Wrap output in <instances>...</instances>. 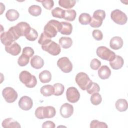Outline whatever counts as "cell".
<instances>
[{"label": "cell", "mask_w": 128, "mask_h": 128, "mask_svg": "<svg viewBox=\"0 0 128 128\" xmlns=\"http://www.w3.org/2000/svg\"><path fill=\"white\" fill-rule=\"evenodd\" d=\"M34 50L29 46H26L25 48H24L22 50V54L30 58L32 56H33V55L34 54Z\"/></svg>", "instance_id": "obj_43"}, {"label": "cell", "mask_w": 128, "mask_h": 128, "mask_svg": "<svg viewBox=\"0 0 128 128\" xmlns=\"http://www.w3.org/2000/svg\"><path fill=\"white\" fill-rule=\"evenodd\" d=\"M16 26L18 27L20 32L21 36H25L26 34L28 32V31L31 28L30 24L28 23L24 22H22L18 23L16 25Z\"/></svg>", "instance_id": "obj_22"}, {"label": "cell", "mask_w": 128, "mask_h": 128, "mask_svg": "<svg viewBox=\"0 0 128 128\" xmlns=\"http://www.w3.org/2000/svg\"><path fill=\"white\" fill-rule=\"evenodd\" d=\"M76 13L74 10H66L64 18L68 21H74L76 17Z\"/></svg>", "instance_id": "obj_32"}, {"label": "cell", "mask_w": 128, "mask_h": 128, "mask_svg": "<svg viewBox=\"0 0 128 128\" xmlns=\"http://www.w3.org/2000/svg\"><path fill=\"white\" fill-rule=\"evenodd\" d=\"M76 83L82 90H86L92 82L88 75L83 72L78 73L75 78Z\"/></svg>", "instance_id": "obj_4"}, {"label": "cell", "mask_w": 128, "mask_h": 128, "mask_svg": "<svg viewBox=\"0 0 128 128\" xmlns=\"http://www.w3.org/2000/svg\"><path fill=\"white\" fill-rule=\"evenodd\" d=\"M66 96L69 102L76 103L80 98V94L75 87H70L66 90Z\"/></svg>", "instance_id": "obj_10"}, {"label": "cell", "mask_w": 128, "mask_h": 128, "mask_svg": "<svg viewBox=\"0 0 128 128\" xmlns=\"http://www.w3.org/2000/svg\"><path fill=\"white\" fill-rule=\"evenodd\" d=\"M110 18L114 22L120 25L124 24L128 20L126 15L122 10L118 9L114 10L112 12Z\"/></svg>", "instance_id": "obj_6"}, {"label": "cell", "mask_w": 128, "mask_h": 128, "mask_svg": "<svg viewBox=\"0 0 128 128\" xmlns=\"http://www.w3.org/2000/svg\"><path fill=\"white\" fill-rule=\"evenodd\" d=\"M54 88V94L56 96H58L62 95L64 90V86L60 83H56L54 84L53 86Z\"/></svg>", "instance_id": "obj_35"}, {"label": "cell", "mask_w": 128, "mask_h": 128, "mask_svg": "<svg viewBox=\"0 0 128 128\" xmlns=\"http://www.w3.org/2000/svg\"><path fill=\"white\" fill-rule=\"evenodd\" d=\"M2 126L3 128H20V124L14 120L12 118H7L4 120L2 124Z\"/></svg>", "instance_id": "obj_20"}, {"label": "cell", "mask_w": 128, "mask_h": 128, "mask_svg": "<svg viewBox=\"0 0 128 128\" xmlns=\"http://www.w3.org/2000/svg\"><path fill=\"white\" fill-rule=\"evenodd\" d=\"M28 12L34 16H38L41 14L42 8L38 5H32L28 8Z\"/></svg>", "instance_id": "obj_29"}, {"label": "cell", "mask_w": 128, "mask_h": 128, "mask_svg": "<svg viewBox=\"0 0 128 128\" xmlns=\"http://www.w3.org/2000/svg\"><path fill=\"white\" fill-rule=\"evenodd\" d=\"M61 23V28L60 32L64 35H70L72 30V24L68 22H62Z\"/></svg>", "instance_id": "obj_19"}, {"label": "cell", "mask_w": 128, "mask_h": 128, "mask_svg": "<svg viewBox=\"0 0 128 128\" xmlns=\"http://www.w3.org/2000/svg\"><path fill=\"white\" fill-rule=\"evenodd\" d=\"M101 65V62L97 58H94L90 63V68L94 70H97L100 68Z\"/></svg>", "instance_id": "obj_41"}, {"label": "cell", "mask_w": 128, "mask_h": 128, "mask_svg": "<svg viewBox=\"0 0 128 128\" xmlns=\"http://www.w3.org/2000/svg\"><path fill=\"white\" fill-rule=\"evenodd\" d=\"M51 40V38L47 36L44 32L42 33L38 39V43L42 46L44 45Z\"/></svg>", "instance_id": "obj_40"}, {"label": "cell", "mask_w": 128, "mask_h": 128, "mask_svg": "<svg viewBox=\"0 0 128 128\" xmlns=\"http://www.w3.org/2000/svg\"><path fill=\"white\" fill-rule=\"evenodd\" d=\"M116 108L118 111L122 112L126 111L128 108V102L126 100L120 98L116 100L115 104Z\"/></svg>", "instance_id": "obj_21"}, {"label": "cell", "mask_w": 128, "mask_h": 128, "mask_svg": "<svg viewBox=\"0 0 128 128\" xmlns=\"http://www.w3.org/2000/svg\"><path fill=\"white\" fill-rule=\"evenodd\" d=\"M90 102L93 105L97 106L100 104L102 101L101 95L98 92H96L92 94L90 98Z\"/></svg>", "instance_id": "obj_34"}, {"label": "cell", "mask_w": 128, "mask_h": 128, "mask_svg": "<svg viewBox=\"0 0 128 128\" xmlns=\"http://www.w3.org/2000/svg\"><path fill=\"white\" fill-rule=\"evenodd\" d=\"M124 61L122 58L119 56H116L110 62V64L114 70H119L124 65Z\"/></svg>", "instance_id": "obj_17"}, {"label": "cell", "mask_w": 128, "mask_h": 128, "mask_svg": "<svg viewBox=\"0 0 128 128\" xmlns=\"http://www.w3.org/2000/svg\"><path fill=\"white\" fill-rule=\"evenodd\" d=\"M19 78L20 81L28 88H32L37 84L36 76L26 70H23L20 73Z\"/></svg>", "instance_id": "obj_3"}, {"label": "cell", "mask_w": 128, "mask_h": 128, "mask_svg": "<svg viewBox=\"0 0 128 128\" xmlns=\"http://www.w3.org/2000/svg\"><path fill=\"white\" fill-rule=\"evenodd\" d=\"M5 50L8 53L12 56H17L21 51V47L17 42H14L10 45L5 46Z\"/></svg>", "instance_id": "obj_14"}, {"label": "cell", "mask_w": 128, "mask_h": 128, "mask_svg": "<svg viewBox=\"0 0 128 128\" xmlns=\"http://www.w3.org/2000/svg\"><path fill=\"white\" fill-rule=\"evenodd\" d=\"M42 48L52 56L58 55L61 51L60 46L52 40L46 44L42 46Z\"/></svg>", "instance_id": "obj_7"}, {"label": "cell", "mask_w": 128, "mask_h": 128, "mask_svg": "<svg viewBox=\"0 0 128 128\" xmlns=\"http://www.w3.org/2000/svg\"><path fill=\"white\" fill-rule=\"evenodd\" d=\"M92 18L90 14L88 13H82L78 18V21L82 25H86L90 23Z\"/></svg>", "instance_id": "obj_28"}, {"label": "cell", "mask_w": 128, "mask_h": 128, "mask_svg": "<svg viewBox=\"0 0 128 128\" xmlns=\"http://www.w3.org/2000/svg\"><path fill=\"white\" fill-rule=\"evenodd\" d=\"M38 78L42 83H48L51 80L52 74L50 71L44 70L40 73Z\"/></svg>", "instance_id": "obj_24"}, {"label": "cell", "mask_w": 128, "mask_h": 128, "mask_svg": "<svg viewBox=\"0 0 128 128\" xmlns=\"http://www.w3.org/2000/svg\"><path fill=\"white\" fill-rule=\"evenodd\" d=\"M76 3V0H60L58 4L62 8L66 9H70L74 7Z\"/></svg>", "instance_id": "obj_27"}, {"label": "cell", "mask_w": 128, "mask_h": 128, "mask_svg": "<svg viewBox=\"0 0 128 128\" xmlns=\"http://www.w3.org/2000/svg\"><path fill=\"white\" fill-rule=\"evenodd\" d=\"M102 22L92 18L91 21L90 23V25L92 28H98L102 26Z\"/></svg>", "instance_id": "obj_44"}, {"label": "cell", "mask_w": 128, "mask_h": 128, "mask_svg": "<svg viewBox=\"0 0 128 128\" xmlns=\"http://www.w3.org/2000/svg\"><path fill=\"white\" fill-rule=\"evenodd\" d=\"M106 12L104 10H98L94 12L92 16V18L99 21L102 22L105 18Z\"/></svg>", "instance_id": "obj_33"}, {"label": "cell", "mask_w": 128, "mask_h": 128, "mask_svg": "<svg viewBox=\"0 0 128 128\" xmlns=\"http://www.w3.org/2000/svg\"><path fill=\"white\" fill-rule=\"evenodd\" d=\"M20 16L18 12L14 9H10L7 10L6 14V16L7 20L10 22H14Z\"/></svg>", "instance_id": "obj_25"}, {"label": "cell", "mask_w": 128, "mask_h": 128, "mask_svg": "<svg viewBox=\"0 0 128 128\" xmlns=\"http://www.w3.org/2000/svg\"><path fill=\"white\" fill-rule=\"evenodd\" d=\"M110 74L111 70L107 66H102L98 70V76L102 80L108 79Z\"/></svg>", "instance_id": "obj_18"}, {"label": "cell", "mask_w": 128, "mask_h": 128, "mask_svg": "<svg viewBox=\"0 0 128 128\" xmlns=\"http://www.w3.org/2000/svg\"><path fill=\"white\" fill-rule=\"evenodd\" d=\"M123 40L120 36H114L112 38L110 42V47L114 50H119L123 46Z\"/></svg>", "instance_id": "obj_15"}, {"label": "cell", "mask_w": 128, "mask_h": 128, "mask_svg": "<svg viewBox=\"0 0 128 128\" xmlns=\"http://www.w3.org/2000/svg\"><path fill=\"white\" fill-rule=\"evenodd\" d=\"M61 28V23L55 20H50L44 26V33L48 38H54L60 32Z\"/></svg>", "instance_id": "obj_1"}, {"label": "cell", "mask_w": 128, "mask_h": 128, "mask_svg": "<svg viewBox=\"0 0 128 128\" xmlns=\"http://www.w3.org/2000/svg\"><path fill=\"white\" fill-rule=\"evenodd\" d=\"M30 63L32 68L38 70L41 68L43 66L44 64V61L40 56L36 55L32 58Z\"/></svg>", "instance_id": "obj_16"}, {"label": "cell", "mask_w": 128, "mask_h": 128, "mask_svg": "<svg viewBox=\"0 0 128 128\" xmlns=\"http://www.w3.org/2000/svg\"><path fill=\"white\" fill-rule=\"evenodd\" d=\"M26 38L30 41H34L38 37V33L36 30L30 28L25 35Z\"/></svg>", "instance_id": "obj_30"}, {"label": "cell", "mask_w": 128, "mask_h": 128, "mask_svg": "<svg viewBox=\"0 0 128 128\" xmlns=\"http://www.w3.org/2000/svg\"><path fill=\"white\" fill-rule=\"evenodd\" d=\"M100 90V88L98 84L96 82H92L90 86L86 89V91L88 94H92L94 93L98 92Z\"/></svg>", "instance_id": "obj_36"}, {"label": "cell", "mask_w": 128, "mask_h": 128, "mask_svg": "<svg viewBox=\"0 0 128 128\" xmlns=\"http://www.w3.org/2000/svg\"><path fill=\"white\" fill-rule=\"evenodd\" d=\"M12 34L10 31L4 32L0 34V41L5 46H8L15 41Z\"/></svg>", "instance_id": "obj_13"}, {"label": "cell", "mask_w": 128, "mask_h": 128, "mask_svg": "<svg viewBox=\"0 0 128 128\" xmlns=\"http://www.w3.org/2000/svg\"><path fill=\"white\" fill-rule=\"evenodd\" d=\"M65 10L59 7H56L52 10V14L54 18H64L65 14Z\"/></svg>", "instance_id": "obj_31"}, {"label": "cell", "mask_w": 128, "mask_h": 128, "mask_svg": "<svg viewBox=\"0 0 128 128\" xmlns=\"http://www.w3.org/2000/svg\"><path fill=\"white\" fill-rule=\"evenodd\" d=\"M59 44L64 49L70 48L72 44V40L70 37L62 36L58 40Z\"/></svg>", "instance_id": "obj_26"}, {"label": "cell", "mask_w": 128, "mask_h": 128, "mask_svg": "<svg viewBox=\"0 0 128 128\" xmlns=\"http://www.w3.org/2000/svg\"><path fill=\"white\" fill-rule=\"evenodd\" d=\"M57 66L62 72L65 73H68L72 70V63L67 57L59 58L57 62Z\"/></svg>", "instance_id": "obj_9"}, {"label": "cell", "mask_w": 128, "mask_h": 128, "mask_svg": "<svg viewBox=\"0 0 128 128\" xmlns=\"http://www.w3.org/2000/svg\"><path fill=\"white\" fill-rule=\"evenodd\" d=\"M96 53L97 56L100 58L108 60L109 62L113 60L116 56L114 52L104 46L98 47L97 48Z\"/></svg>", "instance_id": "obj_5"}, {"label": "cell", "mask_w": 128, "mask_h": 128, "mask_svg": "<svg viewBox=\"0 0 128 128\" xmlns=\"http://www.w3.org/2000/svg\"><path fill=\"white\" fill-rule=\"evenodd\" d=\"M92 36L96 40H101L103 38V34L101 30H94L92 33Z\"/></svg>", "instance_id": "obj_42"}, {"label": "cell", "mask_w": 128, "mask_h": 128, "mask_svg": "<svg viewBox=\"0 0 128 128\" xmlns=\"http://www.w3.org/2000/svg\"><path fill=\"white\" fill-rule=\"evenodd\" d=\"M60 112L62 117L68 118L74 112V107L68 103H64L60 106Z\"/></svg>", "instance_id": "obj_12"}, {"label": "cell", "mask_w": 128, "mask_h": 128, "mask_svg": "<svg viewBox=\"0 0 128 128\" xmlns=\"http://www.w3.org/2000/svg\"><path fill=\"white\" fill-rule=\"evenodd\" d=\"M2 95L5 100L8 103H12L17 99V92L11 87H6L2 91Z\"/></svg>", "instance_id": "obj_8"}, {"label": "cell", "mask_w": 128, "mask_h": 128, "mask_svg": "<svg viewBox=\"0 0 128 128\" xmlns=\"http://www.w3.org/2000/svg\"><path fill=\"white\" fill-rule=\"evenodd\" d=\"M108 127V125L106 122H99L98 120H92L90 124V128H107Z\"/></svg>", "instance_id": "obj_38"}, {"label": "cell", "mask_w": 128, "mask_h": 128, "mask_svg": "<svg viewBox=\"0 0 128 128\" xmlns=\"http://www.w3.org/2000/svg\"><path fill=\"white\" fill-rule=\"evenodd\" d=\"M55 126H55L54 123L50 120H48V121H46V122H44L42 125V128H54Z\"/></svg>", "instance_id": "obj_45"}, {"label": "cell", "mask_w": 128, "mask_h": 128, "mask_svg": "<svg viewBox=\"0 0 128 128\" xmlns=\"http://www.w3.org/2000/svg\"><path fill=\"white\" fill-rule=\"evenodd\" d=\"M56 111L52 106H39L35 110V116L38 119L52 118L55 116Z\"/></svg>", "instance_id": "obj_2"}, {"label": "cell", "mask_w": 128, "mask_h": 128, "mask_svg": "<svg viewBox=\"0 0 128 128\" xmlns=\"http://www.w3.org/2000/svg\"><path fill=\"white\" fill-rule=\"evenodd\" d=\"M38 2H42L43 6L46 10H51L54 6V2L52 0H44Z\"/></svg>", "instance_id": "obj_39"}, {"label": "cell", "mask_w": 128, "mask_h": 128, "mask_svg": "<svg viewBox=\"0 0 128 128\" xmlns=\"http://www.w3.org/2000/svg\"><path fill=\"white\" fill-rule=\"evenodd\" d=\"M30 58V57L22 54L18 58V64L20 66H26L29 62Z\"/></svg>", "instance_id": "obj_37"}, {"label": "cell", "mask_w": 128, "mask_h": 128, "mask_svg": "<svg viewBox=\"0 0 128 128\" xmlns=\"http://www.w3.org/2000/svg\"><path fill=\"white\" fill-rule=\"evenodd\" d=\"M18 106L22 110H28L31 109L33 106L32 98L28 96H22L18 101Z\"/></svg>", "instance_id": "obj_11"}, {"label": "cell", "mask_w": 128, "mask_h": 128, "mask_svg": "<svg viewBox=\"0 0 128 128\" xmlns=\"http://www.w3.org/2000/svg\"><path fill=\"white\" fill-rule=\"evenodd\" d=\"M54 86L50 84H46L40 88V93L44 96H50L54 94Z\"/></svg>", "instance_id": "obj_23"}]
</instances>
